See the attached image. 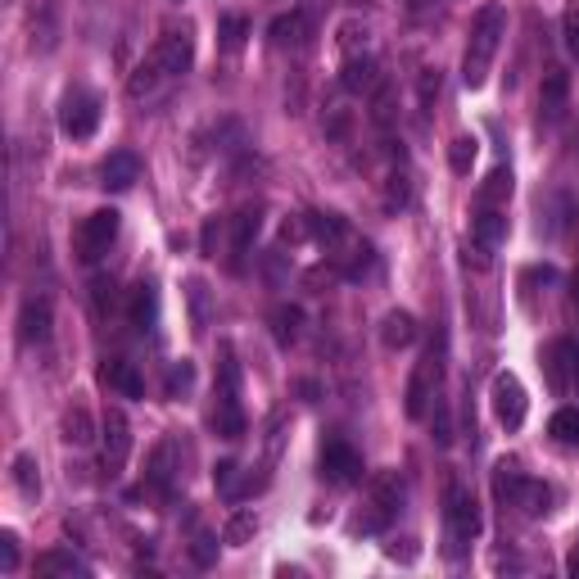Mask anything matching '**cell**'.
I'll return each mask as SVG.
<instances>
[{
  "mask_svg": "<svg viewBox=\"0 0 579 579\" xmlns=\"http://www.w3.org/2000/svg\"><path fill=\"white\" fill-rule=\"evenodd\" d=\"M118 227H123V218H118L114 209H95L91 218H82V227H77L73 236V249L82 263H100V258L109 254V245L118 240Z\"/></svg>",
  "mask_w": 579,
  "mask_h": 579,
  "instance_id": "52a82bcc",
  "label": "cell"
},
{
  "mask_svg": "<svg viewBox=\"0 0 579 579\" xmlns=\"http://www.w3.org/2000/svg\"><path fill=\"white\" fill-rule=\"evenodd\" d=\"M525 412H530V399H525V385L512 376V371H503V376H494V417L503 421L507 430H521L525 426Z\"/></svg>",
  "mask_w": 579,
  "mask_h": 579,
  "instance_id": "ba28073f",
  "label": "cell"
},
{
  "mask_svg": "<svg viewBox=\"0 0 579 579\" xmlns=\"http://www.w3.org/2000/svg\"><path fill=\"white\" fill-rule=\"evenodd\" d=\"M322 480H331V485H358L362 480V457L344 439H326L322 444Z\"/></svg>",
  "mask_w": 579,
  "mask_h": 579,
  "instance_id": "30bf717a",
  "label": "cell"
},
{
  "mask_svg": "<svg viewBox=\"0 0 579 579\" xmlns=\"http://www.w3.org/2000/svg\"><path fill=\"white\" fill-rule=\"evenodd\" d=\"M227 227H231V245H227L231 267H240V254H245V249L254 245L258 227H263V209H258V204H245V209H240L236 218H227Z\"/></svg>",
  "mask_w": 579,
  "mask_h": 579,
  "instance_id": "5bb4252c",
  "label": "cell"
},
{
  "mask_svg": "<svg viewBox=\"0 0 579 579\" xmlns=\"http://www.w3.org/2000/svg\"><path fill=\"white\" fill-rule=\"evenodd\" d=\"M64 439H68V444H77V448H86V444L95 439V435H91V412H86L82 403L64 412Z\"/></svg>",
  "mask_w": 579,
  "mask_h": 579,
  "instance_id": "f546056e",
  "label": "cell"
},
{
  "mask_svg": "<svg viewBox=\"0 0 579 579\" xmlns=\"http://www.w3.org/2000/svg\"><path fill=\"white\" fill-rule=\"evenodd\" d=\"M308 222H313V240L326 249V258H331V254H340V249L353 240L349 222H344L340 213H308Z\"/></svg>",
  "mask_w": 579,
  "mask_h": 579,
  "instance_id": "9a60e30c",
  "label": "cell"
},
{
  "mask_svg": "<svg viewBox=\"0 0 579 579\" xmlns=\"http://www.w3.org/2000/svg\"><path fill=\"white\" fill-rule=\"evenodd\" d=\"M548 385L557 394H570L579 385V349L570 340H557L548 349Z\"/></svg>",
  "mask_w": 579,
  "mask_h": 579,
  "instance_id": "4fadbf2b",
  "label": "cell"
},
{
  "mask_svg": "<svg viewBox=\"0 0 579 579\" xmlns=\"http://www.w3.org/2000/svg\"><path fill=\"white\" fill-rule=\"evenodd\" d=\"M186 299H190V331L204 335V331H209V285L190 281L186 285Z\"/></svg>",
  "mask_w": 579,
  "mask_h": 579,
  "instance_id": "83f0119b",
  "label": "cell"
},
{
  "mask_svg": "<svg viewBox=\"0 0 579 579\" xmlns=\"http://www.w3.org/2000/svg\"><path fill=\"white\" fill-rule=\"evenodd\" d=\"M503 37H507V10L503 5H485L471 23V37H466V55H462V82L466 86L489 82V68H494Z\"/></svg>",
  "mask_w": 579,
  "mask_h": 579,
  "instance_id": "6da1fadb",
  "label": "cell"
},
{
  "mask_svg": "<svg viewBox=\"0 0 579 579\" xmlns=\"http://www.w3.org/2000/svg\"><path fill=\"white\" fill-rule=\"evenodd\" d=\"M570 295H575V304H579V272L570 276Z\"/></svg>",
  "mask_w": 579,
  "mask_h": 579,
  "instance_id": "bcb514c9",
  "label": "cell"
},
{
  "mask_svg": "<svg viewBox=\"0 0 579 579\" xmlns=\"http://www.w3.org/2000/svg\"><path fill=\"white\" fill-rule=\"evenodd\" d=\"M494 489L498 498H507L512 507H521L525 516H548L552 512V489L543 485V480H530V475H521L516 466H498L494 475Z\"/></svg>",
  "mask_w": 579,
  "mask_h": 579,
  "instance_id": "8992f818",
  "label": "cell"
},
{
  "mask_svg": "<svg viewBox=\"0 0 579 579\" xmlns=\"http://www.w3.org/2000/svg\"><path fill=\"white\" fill-rule=\"evenodd\" d=\"M548 430L561 439V444H579V408H561V412H552Z\"/></svg>",
  "mask_w": 579,
  "mask_h": 579,
  "instance_id": "d6a6232c",
  "label": "cell"
},
{
  "mask_svg": "<svg viewBox=\"0 0 579 579\" xmlns=\"http://www.w3.org/2000/svg\"><path fill=\"white\" fill-rule=\"evenodd\" d=\"M570 570H575V575H579V552H575V557H570Z\"/></svg>",
  "mask_w": 579,
  "mask_h": 579,
  "instance_id": "7dc6e473",
  "label": "cell"
},
{
  "mask_svg": "<svg viewBox=\"0 0 579 579\" xmlns=\"http://www.w3.org/2000/svg\"><path fill=\"white\" fill-rule=\"evenodd\" d=\"M127 453H132V426H127L123 408L105 412V475H123Z\"/></svg>",
  "mask_w": 579,
  "mask_h": 579,
  "instance_id": "8fae6325",
  "label": "cell"
},
{
  "mask_svg": "<svg viewBox=\"0 0 579 579\" xmlns=\"http://www.w3.org/2000/svg\"><path fill=\"white\" fill-rule=\"evenodd\" d=\"M254 530H258L254 512H236L227 521V530H222V543H249V539H254Z\"/></svg>",
  "mask_w": 579,
  "mask_h": 579,
  "instance_id": "d590c367",
  "label": "cell"
},
{
  "mask_svg": "<svg viewBox=\"0 0 579 579\" xmlns=\"http://www.w3.org/2000/svg\"><path fill=\"white\" fill-rule=\"evenodd\" d=\"M399 507H403V480L394 471H380L371 480L367 498H362V512L353 516V534H385L390 521L399 516Z\"/></svg>",
  "mask_w": 579,
  "mask_h": 579,
  "instance_id": "7a4b0ae2",
  "label": "cell"
},
{
  "mask_svg": "<svg viewBox=\"0 0 579 579\" xmlns=\"http://www.w3.org/2000/svg\"><path fill=\"white\" fill-rule=\"evenodd\" d=\"M218 37H222V46H227V50H240V46H245V37H249V23L240 19V14H227V19L218 23Z\"/></svg>",
  "mask_w": 579,
  "mask_h": 579,
  "instance_id": "8d00e7d4",
  "label": "cell"
},
{
  "mask_svg": "<svg viewBox=\"0 0 579 579\" xmlns=\"http://www.w3.org/2000/svg\"><path fill=\"white\" fill-rule=\"evenodd\" d=\"M154 64L163 68V77H181L190 68V59H195V41H190V32L186 28H172V32H163L159 37V46H154Z\"/></svg>",
  "mask_w": 579,
  "mask_h": 579,
  "instance_id": "7c38bea8",
  "label": "cell"
},
{
  "mask_svg": "<svg viewBox=\"0 0 579 579\" xmlns=\"http://www.w3.org/2000/svg\"><path fill=\"white\" fill-rule=\"evenodd\" d=\"M132 322L141 326V331H150L154 326V285H136V295H132Z\"/></svg>",
  "mask_w": 579,
  "mask_h": 579,
  "instance_id": "1f68e13d",
  "label": "cell"
},
{
  "mask_svg": "<svg viewBox=\"0 0 579 579\" xmlns=\"http://www.w3.org/2000/svg\"><path fill=\"white\" fill-rule=\"evenodd\" d=\"M204 254H209V258H218L222 254V240H227V245H231V227H227V218H209V222H204Z\"/></svg>",
  "mask_w": 579,
  "mask_h": 579,
  "instance_id": "e575fe53",
  "label": "cell"
},
{
  "mask_svg": "<svg viewBox=\"0 0 579 579\" xmlns=\"http://www.w3.org/2000/svg\"><path fill=\"white\" fill-rule=\"evenodd\" d=\"M444 525H448V552L462 557L475 539H480V503L462 480H448L444 489Z\"/></svg>",
  "mask_w": 579,
  "mask_h": 579,
  "instance_id": "277c9868",
  "label": "cell"
},
{
  "mask_svg": "<svg viewBox=\"0 0 579 579\" xmlns=\"http://www.w3.org/2000/svg\"><path fill=\"white\" fill-rule=\"evenodd\" d=\"M159 82H168V77H163V68L150 59V64H141V68L132 73V82H127V95H132V100H150V95L159 91Z\"/></svg>",
  "mask_w": 579,
  "mask_h": 579,
  "instance_id": "f1b7e54d",
  "label": "cell"
},
{
  "mask_svg": "<svg viewBox=\"0 0 579 579\" xmlns=\"http://www.w3.org/2000/svg\"><path fill=\"white\" fill-rule=\"evenodd\" d=\"M272 46H304L308 37V14L304 10H290V14H276L272 28H267Z\"/></svg>",
  "mask_w": 579,
  "mask_h": 579,
  "instance_id": "cb8c5ba5",
  "label": "cell"
},
{
  "mask_svg": "<svg viewBox=\"0 0 579 579\" xmlns=\"http://www.w3.org/2000/svg\"><path fill=\"white\" fill-rule=\"evenodd\" d=\"M380 340H385V349H408V344L417 340V317L403 313V308L385 313V322H380Z\"/></svg>",
  "mask_w": 579,
  "mask_h": 579,
  "instance_id": "603a6c76",
  "label": "cell"
},
{
  "mask_svg": "<svg viewBox=\"0 0 579 579\" xmlns=\"http://www.w3.org/2000/svg\"><path fill=\"white\" fill-rule=\"evenodd\" d=\"M507 195H512V172L494 168L485 177V186L475 190V209H498V204H507Z\"/></svg>",
  "mask_w": 579,
  "mask_h": 579,
  "instance_id": "d4e9b609",
  "label": "cell"
},
{
  "mask_svg": "<svg viewBox=\"0 0 579 579\" xmlns=\"http://www.w3.org/2000/svg\"><path fill=\"white\" fill-rule=\"evenodd\" d=\"M145 480H150V489H159V494H168V489H172V480H177V444H172V439H163V444L154 448Z\"/></svg>",
  "mask_w": 579,
  "mask_h": 579,
  "instance_id": "7402d4cb",
  "label": "cell"
},
{
  "mask_svg": "<svg viewBox=\"0 0 579 579\" xmlns=\"http://www.w3.org/2000/svg\"><path fill=\"white\" fill-rule=\"evenodd\" d=\"M0 570H5V575L19 570V539H14V534H0Z\"/></svg>",
  "mask_w": 579,
  "mask_h": 579,
  "instance_id": "ab89813d",
  "label": "cell"
},
{
  "mask_svg": "<svg viewBox=\"0 0 579 579\" xmlns=\"http://www.w3.org/2000/svg\"><path fill=\"white\" fill-rule=\"evenodd\" d=\"M100 380H105L109 390H118V394H123V399H141V394H145L141 371H136L132 362H123V358L105 362V367H100Z\"/></svg>",
  "mask_w": 579,
  "mask_h": 579,
  "instance_id": "ffe728a7",
  "label": "cell"
},
{
  "mask_svg": "<svg viewBox=\"0 0 579 579\" xmlns=\"http://www.w3.org/2000/svg\"><path fill=\"white\" fill-rule=\"evenodd\" d=\"M340 82H344V91H353V95L376 91V86H380V68H376V59H371V55H349V59H344Z\"/></svg>",
  "mask_w": 579,
  "mask_h": 579,
  "instance_id": "ac0fdd59",
  "label": "cell"
},
{
  "mask_svg": "<svg viewBox=\"0 0 579 579\" xmlns=\"http://www.w3.org/2000/svg\"><path fill=\"white\" fill-rule=\"evenodd\" d=\"M100 177H105L109 190H132L136 177H141V159H136V154H127V150H118V154H109V159H105Z\"/></svg>",
  "mask_w": 579,
  "mask_h": 579,
  "instance_id": "44dd1931",
  "label": "cell"
},
{
  "mask_svg": "<svg viewBox=\"0 0 579 579\" xmlns=\"http://www.w3.org/2000/svg\"><path fill=\"white\" fill-rule=\"evenodd\" d=\"M95 308H114V281H95Z\"/></svg>",
  "mask_w": 579,
  "mask_h": 579,
  "instance_id": "f6af8a7d",
  "label": "cell"
},
{
  "mask_svg": "<svg viewBox=\"0 0 579 579\" xmlns=\"http://www.w3.org/2000/svg\"><path fill=\"white\" fill-rule=\"evenodd\" d=\"M435 100H439V73L426 68V73H421V109H430Z\"/></svg>",
  "mask_w": 579,
  "mask_h": 579,
  "instance_id": "7bdbcfd3",
  "label": "cell"
},
{
  "mask_svg": "<svg viewBox=\"0 0 579 579\" xmlns=\"http://www.w3.org/2000/svg\"><path fill=\"white\" fill-rule=\"evenodd\" d=\"M14 485H19L23 498H37L41 494V475H37V457H32V453L14 457Z\"/></svg>",
  "mask_w": 579,
  "mask_h": 579,
  "instance_id": "4dcf8cb0",
  "label": "cell"
},
{
  "mask_svg": "<svg viewBox=\"0 0 579 579\" xmlns=\"http://www.w3.org/2000/svg\"><path fill=\"white\" fill-rule=\"evenodd\" d=\"M561 37H566V50L579 59V0H570L566 14H561Z\"/></svg>",
  "mask_w": 579,
  "mask_h": 579,
  "instance_id": "f35d334b",
  "label": "cell"
},
{
  "mask_svg": "<svg viewBox=\"0 0 579 579\" xmlns=\"http://www.w3.org/2000/svg\"><path fill=\"white\" fill-rule=\"evenodd\" d=\"M471 163H475V141H471V136H457V141L448 145V168H453L457 177H466Z\"/></svg>",
  "mask_w": 579,
  "mask_h": 579,
  "instance_id": "836d02e7",
  "label": "cell"
},
{
  "mask_svg": "<svg viewBox=\"0 0 579 579\" xmlns=\"http://www.w3.org/2000/svg\"><path fill=\"white\" fill-rule=\"evenodd\" d=\"M471 236H475V245H480V254H494V249L507 240V213L503 209H475Z\"/></svg>",
  "mask_w": 579,
  "mask_h": 579,
  "instance_id": "2e32d148",
  "label": "cell"
},
{
  "mask_svg": "<svg viewBox=\"0 0 579 579\" xmlns=\"http://www.w3.org/2000/svg\"><path fill=\"white\" fill-rule=\"evenodd\" d=\"M19 340L23 344H46L50 340V299H28V304H23Z\"/></svg>",
  "mask_w": 579,
  "mask_h": 579,
  "instance_id": "e0dca14e",
  "label": "cell"
},
{
  "mask_svg": "<svg viewBox=\"0 0 579 579\" xmlns=\"http://www.w3.org/2000/svg\"><path fill=\"white\" fill-rule=\"evenodd\" d=\"M299 331H304V308H295V304H281V308H276V313H272L276 344H295Z\"/></svg>",
  "mask_w": 579,
  "mask_h": 579,
  "instance_id": "4316f807",
  "label": "cell"
},
{
  "mask_svg": "<svg viewBox=\"0 0 579 579\" xmlns=\"http://www.w3.org/2000/svg\"><path fill=\"white\" fill-rule=\"evenodd\" d=\"M190 380H195V367H190V362H172V371H168V394L190 390Z\"/></svg>",
  "mask_w": 579,
  "mask_h": 579,
  "instance_id": "60d3db41",
  "label": "cell"
},
{
  "mask_svg": "<svg viewBox=\"0 0 579 579\" xmlns=\"http://www.w3.org/2000/svg\"><path fill=\"white\" fill-rule=\"evenodd\" d=\"M371 114H376V123L385 127L394 118V100H390V86H376V109H371Z\"/></svg>",
  "mask_w": 579,
  "mask_h": 579,
  "instance_id": "ee69618b",
  "label": "cell"
},
{
  "mask_svg": "<svg viewBox=\"0 0 579 579\" xmlns=\"http://www.w3.org/2000/svg\"><path fill=\"white\" fill-rule=\"evenodd\" d=\"M444 353H448V340H444V331L430 340V349L421 353V362L412 367V380H408V417L412 421H421V417H430V403L439 399V385H444Z\"/></svg>",
  "mask_w": 579,
  "mask_h": 579,
  "instance_id": "3957f363",
  "label": "cell"
},
{
  "mask_svg": "<svg viewBox=\"0 0 579 579\" xmlns=\"http://www.w3.org/2000/svg\"><path fill=\"white\" fill-rule=\"evenodd\" d=\"M59 127H64V136H73V141H86V136L100 127V100L86 91H73L64 100V109H59Z\"/></svg>",
  "mask_w": 579,
  "mask_h": 579,
  "instance_id": "9c48e42d",
  "label": "cell"
},
{
  "mask_svg": "<svg viewBox=\"0 0 579 579\" xmlns=\"http://www.w3.org/2000/svg\"><path fill=\"white\" fill-rule=\"evenodd\" d=\"M190 557L200 561V566H213V557H218V543H213V534H195V543H190Z\"/></svg>",
  "mask_w": 579,
  "mask_h": 579,
  "instance_id": "b9f144b4",
  "label": "cell"
},
{
  "mask_svg": "<svg viewBox=\"0 0 579 579\" xmlns=\"http://www.w3.org/2000/svg\"><path fill=\"white\" fill-rule=\"evenodd\" d=\"M213 430L222 439H240L245 435V408H240V367H236V353L222 349L218 362V390H213Z\"/></svg>",
  "mask_w": 579,
  "mask_h": 579,
  "instance_id": "5b68a950",
  "label": "cell"
},
{
  "mask_svg": "<svg viewBox=\"0 0 579 579\" xmlns=\"http://www.w3.org/2000/svg\"><path fill=\"white\" fill-rule=\"evenodd\" d=\"M86 561L82 557H73V552H64V548H55V552H41L37 557V575H86Z\"/></svg>",
  "mask_w": 579,
  "mask_h": 579,
  "instance_id": "484cf974",
  "label": "cell"
},
{
  "mask_svg": "<svg viewBox=\"0 0 579 579\" xmlns=\"http://www.w3.org/2000/svg\"><path fill=\"white\" fill-rule=\"evenodd\" d=\"M304 240H313V222H308V213H299V218H285L281 245H304Z\"/></svg>",
  "mask_w": 579,
  "mask_h": 579,
  "instance_id": "74e56055",
  "label": "cell"
},
{
  "mask_svg": "<svg viewBox=\"0 0 579 579\" xmlns=\"http://www.w3.org/2000/svg\"><path fill=\"white\" fill-rule=\"evenodd\" d=\"M566 95H570V77L561 73V68H548V73H543V91H539V109L548 123H557V118L566 114Z\"/></svg>",
  "mask_w": 579,
  "mask_h": 579,
  "instance_id": "d6986e66",
  "label": "cell"
}]
</instances>
